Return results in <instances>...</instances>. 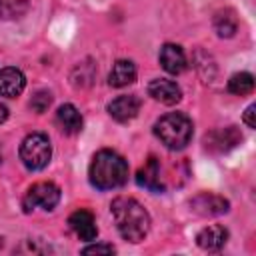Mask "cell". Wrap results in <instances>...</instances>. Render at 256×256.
I'll list each match as a JSON object with an SVG mask.
<instances>
[{
	"label": "cell",
	"instance_id": "cell-23",
	"mask_svg": "<svg viewBox=\"0 0 256 256\" xmlns=\"http://www.w3.org/2000/svg\"><path fill=\"white\" fill-rule=\"evenodd\" d=\"M82 252L84 254H114L116 250L110 244H92V246H86Z\"/></svg>",
	"mask_w": 256,
	"mask_h": 256
},
{
	"label": "cell",
	"instance_id": "cell-4",
	"mask_svg": "<svg viewBox=\"0 0 256 256\" xmlns=\"http://www.w3.org/2000/svg\"><path fill=\"white\" fill-rule=\"evenodd\" d=\"M52 158V144L46 134L32 132L20 144V160L28 170H42Z\"/></svg>",
	"mask_w": 256,
	"mask_h": 256
},
{
	"label": "cell",
	"instance_id": "cell-3",
	"mask_svg": "<svg viewBox=\"0 0 256 256\" xmlns=\"http://www.w3.org/2000/svg\"><path fill=\"white\" fill-rule=\"evenodd\" d=\"M192 120L182 112L164 114L154 124L156 138L170 150H182L192 140Z\"/></svg>",
	"mask_w": 256,
	"mask_h": 256
},
{
	"label": "cell",
	"instance_id": "cell-15",
	"mask_svg": "<svg viewBox=\"0 0 256 256\" xmlns=\"http://www.w3.org/2000/svg\"><path fill=\"white\" fill-rule=\"evenodd\" d=\"M136 80V66L130 60H116L110 74H108V84L114 88L128 86Z\"/></svg>",
	"mask_w": 256,
	"mask_h": 256
},
{
	"label": "cell",
	"instance_id": "cell-6",
	"mask_svg": "<svg viewBox=\"0 0 256 256\" xmlns=\"http://www.w3.org/2000/svg\"><path fill=\"white\" fill-rule=\"evenodd\" d=\"M240 142H242V134L236 126L216 128L204 136V148L212 154H224V152L236 148Z\"/></svg>",
	"mask_w": 256,
	"mask_h": 256
},
{
	"label": "cell",
	"instance_id": "cell-18",
	"mask_svg": "<svg viewBox=\"0 0 256 256\" xmlns=\"http://www.w3.org/2000/svg\"><path fill=\"white\" fill-rule=\"evenodd\" d=\"M94 78H96V64H94L92 60L80 62V64L72 70V74H70L72 84L78 86V88H88V86H92Z\"/></svg>",
	"mask_w": 256,
	"mask_h": 256
},
{
	"label": "cell",
	"instance_id": "cell-16",
	"mask_svg": "<svg viewBox=\"0 0 256 256\" xmlns=\"http://www.w3.org/2000/svg\"><path fill=\"white\" fill-rule=\"evenodd\" d=\"M56 122L62 132L66 134H78L82 130V114L72 104H62L56 112Z\"/></svg>",
	"mask_w": 256,
	"mask_h": 256
},
{
	"label": "cell",
	"instance_id": "cell-13",
	"mask_svg": "<svg viewBox=\"0 0 256 256\" xmlns=\"http://www.w3.org/2000/svg\"><path fill=\"white\" fill-rule=\"evenodd\" d=\"M26 86V78L18 68H2L0 70V96L16 98L22 94Z\"/></svg>",
	"mask_w": 256,
	"mask_h": 256
},
{
	"label": "cell",
	"instance_id": "cell-9",
	"mask_svg": "<svg viewBox=\"0 0 256 256\" xmlns=\"http://www.w3.org/2000/svg\"><path fill=\"white\" fill-rule=\"evenodd\" d=\"M148 94L156 100V102H162L166 106H172L176 102H180L182 98V90L176 82L172 80H166V78H156L148 84Z\"/></svg>",
	"mask_w": 256,
	"mask_h": 256
},
{
	"label": "cell",
	"instance_id": "cell-19",
	"mask_svg": "<svg viewBox=\"0 0 256 256\" xmlns=\"http://www.w3.org/2000/svg\"><path fill=\"white\" fill-rule=\"evenodd\" d=\"M228 90L236 96H246L254 90V76L250 72H236L228 80Z\"/></svg>",
	"mask_w": 256,
	"mask_h": 256
},
{
	"label": "cell",
	"instance_id": "cell-2",
	"mask_svg": "<svg viewBox=\"0 0 256 256\" xmlns=\"http://www.w3.org/2000/svg\"><path fill=\"white\" fill-rule=\"evenodd\" d=\"M90 184L98 190H114L128 180V162L114 150H100L94 154L88 168Z\"/></svg>",
	"mask_w": 256,
	"mask_h": 256
},
{
	"label": "cell",
	"instance_id": "cell-20",
	"mask_svg": "<svg viewBox=\"0 0 256 256\" xmlns=\"http://www.w3.org/2000/svg\"><path fill=\"white\" fill-rule=\"evenodd\" d=\"M28 12V0H0V20H16Z\"/></svg>",
	"mask_w": 256,
	"mask_h": 256
},
{
	"label": "cell",
	"instance_id": "cell-7",
	"mask_svg": "<svg viewBox=\"0 0 256 256\" xmlns=\"http://www.w3.org/2000/svg\"><path fill=\"white\" fill-rule=\"evenodd\" d=\"M190 206L200 216H220V214H226L228 208H230V204H228L226 198H222L218 194H212V192H200V194H196L190 200Z\"/></svg>",
	"mask_w": 256,
	"mask_h": 256
},
{
	"label": "cell",
	"instance_id": "cell-14",
	"mask_svg": "<svg viewBox=\"0 0 256 256\" xmlns=\"http://www.w3.org/2000/svg\"><path fill=\"white\" fill-rule=\"evenodd\" d=\"M160 64L168 74H180L186 68V56L184 50L178 44H164L160 48Z\"/></svg>",
	"mask_w": 256,
	"mask_h": 256
},
{
	"label": "cell",
	"instance_id": "cell-12",
	"mask_svg": "<svg viewBox=\"0 0 256 256\" xmlns=\"http://www.w3.org/2000/svg\"><path fill=\"white\" fill-rule=\"evenodd\" d=\"M228 240V230L220 224H212V226H206L204 230L198 232L196 236V244L202 248V250H208V252H216L220 250Z\"/></svg>",
	"mask_w": 256,
	"mask_h": 256
},
{
	"label": "cell",
	"instance_id": "cell-22",
	"mask_svg": "<svg viewBox=\"0 0 256 256\" xmlns=\"http://www.w3.org/2000/svg\"><path fill=\"white\" fill-rule=\"evenodd\" d=\"M40 240H24L22 246L18 248V252H24V254H42V252H48L50 248L48 246H38Z\"/></svg>",
	"mask_w": 256,
	"mask_h": 256
},
{
	"label": "cell",
	"instance_id": "cell-26",
	"mask_svg": "<svg viewBox=\"0 0 256 256\" xmlns=\"http://www.w3.org/2000/svg\"><path fill=\"white\" fill-rule=\"evenodd\" d=\"M2 246H4V242H2V236H0V248H2Z\"/></svg>",
	"mask_w": 256,
	"mask_h": 256
},
{
	"label": "cell",
	"instance_id": "cell-24",
	"mask_svg": "<svg viewBox=\"0 0 256 256\" xmlns=\"http://www.w3.org/2000/svg\"><path fill=\"white\" fill-rule=\"evenodd\" d=\"M244 122H246L248 128H256V106H254V104H250V106L246 108V112H244Z\"/></svg>",
	"mask_w": 256,
	"mask_h": 256
},
{
	"label": "cell",
	"instance_id": "cell-21",
	"mask_svg": "<svg viewBox=\"0 0 256 256\" xmlns=\"http://www.w3.org/2000/svg\"><path fill=\"white\" fill-rule=\"evenodd\" d=\"M50 104H52V94L46 92V90H38V92L32 96V100H30V108H32L34 112H38V114L46 112Z\"/></svg>",
	"mask_w": 256,
	"mask_h": 256
},
{
	"label": "cell",
	"instance_id": "cell-8",
	"mask_svg": "<svg viewBox=\"0 0 256 256\" xmlns=\"http://www.w3.org/2000/svg\"><path fill=\"white\" fill-rule=\"evenodd\" d=\"M140 98L136 94H124L114 98L108 104V112L116 122H128L132 118H136V114L140 112Z\"/></svg>",
	"mask_w": 256,
	"mask_h": 256
},
{
	"label": "cell",
	"instance_id": "cell-1",
	"mask_svg": "<svg viewBox=\"0 0 256 256\" xmlns=\"http://www.w3.org/2000/svg\"><path fill=\"white\" fill-rule=\"evenodd\" d=\"M110 212H112L116 228L124 240L136 244L146 238V234L150 230V214L138 200H134L130 196H118L112 200Z\"/></svg>",
	"mask_w": 256,
	"mask_h": 256
},
{
	"label": "cell",
	"instance_id": "cell-17",
	"mask_svg": "<svg viewBox=\"0 0 256 256\" xmlns=\"http://www.w3.org/2000/svg\"><path fill=\"white\" fill-rule=\"evenodd\" d=\"M214 30L220 38H232L238 30V18L232 10H222L214 16Z\"/></svg>",
	"mask_w": 256,
	"mask_h": 256
},
{
	"label": "cell",
	"instance_id": "cell-25",
	"mask_svg": "<svg viewBox=\"0 0 256 256\" xmlns=\"http://www.w3.org/2000/svg\"><path fill=\"white\" fill-rule=\"evenodd\" d=\"M6 118H8V108H6V106L0 102V124H2Z\"/></svg>",
	"mask_w": 256,
	"mask_h": 256
},
{
	"label": "cell",
	"instance_id": "cell-11",
	"mask_svg": "<svg viewBox=\"0 0 256 256\" xmlns=\"http://www.w3.org/2000/svg\"><path fill=\"white\" fill-rule=\"evenodd\" d=\"M136 182L152 192H162L164 184H162V170H160V160L150 156L148 162L138 170L136 174Z\"/></svg>",
	"mask_w": 256,
	"mask_h": 256
},
{
	"label": "cell",
	"instance_id": "cell-5",
	"mask_svg": "<svg viewBox=\"0 0 256 256\" xmlns=\"http://www.w3.org/2000/svg\"><path fill=\"white\" fill-rule=\"evenodd\" d=\"M58 202H60V188L54 182H36L28 188L22 200V206H24V212H30L34 208L52 210Z\"/></svg>",
	"mask_w": 256,
	"mask_h": 256
},
{
	"label": "cell",
	"instance_id": "cell-10",
	"mask_svg": "<svg viewBox=\"0 0 256 256\" xmlns=\"http://www.w3.org/2000/svg\"><path fill=\"white\" fill-rule=\"evenodd\" d=\"M68 224L72 228V232L84 240V242H90L98 236V228H96V220L92 216V212L88 210H76L70 218H68Z\"/></svg>",
	"mask_w": 256,
	"mask_h": 256
}]
</instances>
